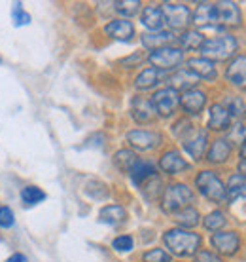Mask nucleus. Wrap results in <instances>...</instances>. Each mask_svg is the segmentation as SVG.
Returning a JSON list of instances; mask_svg holds the SVG:
<instances>
[{"label":"nucleus","mask_w":246,"mask_h":262,"mask_svg":"<svg viewBox=\"0 0 246 262\" xmlns=\"http://www.w3.org/2000/svg\"><path fill=\"white\" fill-rule=\"evenodd\" d=\"M163 243L175 256L186 258V256H193L197 251L201 249L203 237L191 232V230L170 228L163 234Z\"/></svg>","instance_id":"1"},{"label":"nucleus","mask_w":246,"mask_h":262,"mask_svg":"<svg viewBox=\"0 0 246 262\" xmlns=\"http://www.w3.org/2000/svg\"><path fill=\"white\" fill-rule=\"evenodd\" d=\"M239 50V40L235 38L233 34L222 33L214 38H205L203 46L199 48L201 57L214 61H231L237 55Z\"/></svg>","instance_id":"2"},{"label":"nucleus","mask_w":246,"mask_h":262,"mask_svg":"<svg viewBox=\"0 0 246 262\" xmlns=\"http://www.w3.org/2000/svg\"><path fill=\"white\" fill-rule=\"evenodd\" d=\"M195 186L205 200L216 203V205H224L227 203V190L226 183L218 177V173L212 169H203L197 173L195 177Z\"/></svg>","instance_id":"3"},{"label":"nucleus","mask_w":246,"mask_h":262,"mask_svg":"<svg viewBox=\"0 0 246 262\" xmlns=\"http://www.w3.org/2000/svg\"><path fill=\"white\" fill-rule=\"evenodd\" d=\"M195 200L193 190L184 183H173L161 192V209L167 215H175L184 207H189Z\"/></svg>","instance_id":"4"},{"label":"nucleus","mask_w":246,"mask_h":262,"mask_svg":"<svg viewBox=\"0 0 246 262\" xmlns=\"http://www.w3.org/2000/svg\"><path fill=\"white\" fill-rule=\"evenodd\" d=\"M148 63L154 67V69H159V71H163V72L176 71V69L184 63V52H182L180 48H175V46L159 48V50L150 52Z\"/></svg>","instance_id":"5"},{"label":"nucleus","mask_w":246,"mask_h":262,"mask_svg":"<svg viewBox=\"0 0 246 262\" xmlns=\"http://www.w3.org/2000/svg\"><path fill=\"white\" fill-rule=\"evenodd\" d=\"M152 105L156 111L157 118H170L178 106H180V92H176L175 88H161L154 93L152 97Z\"/></svg>","instance_id":"6"},{"label":"nucleus","mask_w":246,"mask_h":262,"mask_svg":"<svg viewBox=\"0 0 246 262\" xmlns=\"http://www.w3.org/2000/svg\"><path fill=\"white\" fill-rule=\"evenodd\" d=\"M161 12L165 23L175 31H186L191 23V12L182 2H165L161 4Z\"/></svg>","instance_id":"7"},{"label":"nucleus","mask_w":246,"mask_h":262,"mask_svg":"<svg viewBox=\"0 0 246 262\" xmlns=\"http://www.w3.org/2000/svg\"><path fill=\"white\" fill-rule=\"evenodd\" d=\"M240 236L235 230H220L210 236V245L224 256H235L240 251Z\"/></svg>","instance_id":"8"},{"label":"nucleus","mask_w":246,"mask_h":262,"mask_svg":"<svg viewBox=\"0 0 246 262\" xmlns=\"http://www.w3.org/2000/svg\"><path fill=\"white\" fill-rule=\"evenodd\" d=\"M218 13V29H239L242 25V10L237 2H214Z\"/></svg>","instance_id":"9"},{"label":"nucleus","mask_w":246,"mask_h":262,"mask_svg":"<svg viewBox=\"0 0 246 262\" xmlns=\"http://www.w3.org/2000/svg\"><path fill=\"white\" fill-rule=\"evenodd\" d=\"M180 141H182V146H184V150L189 154V158H193L195 162L203 160L205 152H207V146H208V133H207V129H199V127H193V129L189 131L186 137H182Z\"/></svg>","instance_id":"10"},{"label":"nucleus","mask_w":246,"mask_h":262,"mask_svg":"<svg viewBox=\"0 0 246 262\" xmlns=\"http://www.w3.org/2000/svg\"><path fill=\"white\" fill-rule=\"evenodd\" d=\"M127 143L135 148V150H154L161 144V133L152 129H131L127 133Z\"/></svg>","instance_id":"11"},{"label":"nucleus","mask_w":246,"mask_h":262,"mask_svg":"<svg viewBox=\"0 0 246 262\" xmlns=\"http://www.w3.org/2000/svg\"><path fill=\"white\" fill-rule=\"evenodd\" d=\"M226 80L229 85H233L240 92H246V55H235L233 59L229 61V65L226 69Z\"/></svg>","instance_id":"12"},{"label":"nucleus","mask_w":246,"mask_h":262,"mask_svg":"<svg viewBox=\"0 0 246 262\" xmlns=\"http://www.w3.org/2000/svg\"><path fill=\"white\" fill-rule=\"evenodd\" d=\"M131 116L136 124H152L156 122L157 114L154 111V105H152V99H146L142 95H136L131 101Z\"/></svg>","instance_id":"13"},{"label":"nucleus","mask_w":246,"mask_h":262,"mask_svg":"<svg viewBox=\"0 0 246 262\" xmlns=\"http://www.w3.org/2000/svg\"><path fill=\"white\" fill-rule=\"evenodd\" d=\"M207 93L201 92V90H188V92H184L180 95V106L184 108V112L188 114V116H199L203 111H205V106H207Z\"/></svg>","instance_id":"14"},{"label":"nucleus","mask_w":246,"mask_h":262,"mask_svg":"<svg viewBox=\"0 0 246 262\" xmlns=\"http://www.w3.org/2000/svg\"><path fill=\"white\" fill-rule=\"evenodd\" d=\"M159 169L165 175H180V173L189 169V164L186 162V158L182 156L180 152L173 148V150H167L161 154V158H159Z\"/></svg>","instance_id":"15"},{"label":"nucleus","mask_w":246,"mask_h":262,"mask_svg":"<svg viewBox=\"0 0 246 262\" xmlns=\"http://www.w3.org/2000/svg\"><path fill=\"white\" fill-rule=\"evenodd\" d=\"M231 152H233V144L227 141V137H218L207 148V156L205 158H207L208 164L222 165L231 158Z\"/></svg>","instance_id":"16"},{"label":"nucleus","mask_w":246,"mask_h":262,"mask_svg":"<svg viewBox=\"0 0 246 262\" xmlns=\"http://www.w3.org/2000/svg\"><path fill=\"white\" fill-rule=\"evenodd\" d=\"M193 76H197L199 80H205V82H214L218 78V69L210 59H205V57H191L188 59V67H186Z\"/></svg>","instance_id":"17"},{"label":"nucleus","mask_w":246,"mask_h":262,"mask_svg":"<svg viewBox=\"0 0 246 262\" xmlns=\"http://www.w3.org/2000/svg\"><path fill=\"white\" fill-rule=\"evenodd\" d=\"M231 116L229 112L226 111V106L222 103H214L208 108V122H207V129L208 131H227L231 127Z\"/></svg>","instance_id":"18"},{"label":"nucleus","mask_w":246,"mask_h":262,"mask_svg":"<svg viewBox=\"0 0 246 262\" xmlns=\"http://www.w3.org/2000/svg\"><path fill=\"white\" fill-rule=\"evenodd\" d=\"M191 23L201 29L207 27H218V13H216V4L212 2H201L197 4L195 12L191 13Z\"/></svg>","instance_id":"19"},{"label":"nucleus","mask_w":246,"mask_h":262,"mask_svg":"<svg viewBox=\"0 0 246 262\" xmlns=\"http://www.w3.org/2000/svg\"><path fill=\"white\" fill-rule=\"evenodd\" d=\"M104 33L119 42H131L135 36V25L129 19H112L110 23H106Z\"/></svg>","instance_id":"20"},{"label":"nucleus","mask_w":246,"mask_h":262,"mask_svg":"<svg viewBox=\"0 0 246 262\" xmlns=\"http://www.w3.org/2000/svg\"><path fill=\"white\" fill-rule=\"evenodd\" d=\"M167 78H168L167 72L150 67V69H144V71L135 78V88L138 92H148V90H154L156 85H159L163 80H167Z\"/></svg>","instance_id":"21"},{"label":"nucleus","mask_w":246,"mask_h":262,"mask_svg":"<svg viewBox=\"0 0 246 262\" xmlns=\"http://www.w3.org/2000/svg\"><path fill=\"white\" fill-rule=\"evenodd\" d=\"M140 42H142V46L150 52H154V50H159V48H165V46H170L173 42H175V34L170 33V31H152V33H144L140 36Z\"/></svg>","instance_id":"22"},{"label":"nucleus","mask_w":246,"mask_h":262,"mask_svg":"<svg viewBox=\"0 0 246 262\" xmlns=\"http://www.w3.org/2000/svg\"><path fill=\"white\" fill-rule=\"evenodd\" d=\"M99 221L103 224H108V226H119L127 221V209L119 203L104 205L103 209L99 211Z\"/></svg>","instance_id":"23"},{"label":"nucleus","mask_w":246,"mask_h":262,"mask_svg":"<svg viewBox=\"0 0 246 262\" xmlns=\"http://www.w3.org/2000/svg\"><path fill=\"white\" fill-rule=\"evenodd\" d=\"M129 177L133 181V184L136 186H142L144 183H148L150 179L157 177V169L156 165L148 162V160H138L135 165H133V169L129 171Z\"/></svg>","instance_id":"24"},{"label":"nucleus","mask_w":246,"mask_h":262,"mask_svg":"<svg viewBox=\"0 0 246 262\" xmlns=\"http://www.w3.org/2000/svg\"><path fill=\"white\" fill-rule=\"evenodd\" d=\"M168 82H170V88H175L176 92H188V90H193L195 85L199 84V78L193 76L188 69H176L175 74L168 76Z\"/></svg>","instance_id":"25"},{"label":"nucleus","mask_w":246,"mask_h":262,"mask_svg":"<svg viewBox=\"0 0 246 262\" xmlns=\"http://www.w3.org/2000/svg\"><path fill=\"white\" fill-rule=\"evenodd\" d=\"M140 21H142V25L146 27V29H150V33H152V31H161L163 25H165L161 6H157V4L146 6L142 10V13H140Z\"/></svg>","instance_id":"26"},{"label":"nucleus","mask_w":246,"mask_h":262,"mask_svg":"<svg viewBox=\"0 0 246 262\" xmlns=\"http://www.w3.org/2000/svg\"><path fill=\"white\" fill-rule=\"evenodd\" d=\"M173 221L178 224V228L191 230L201 223V215H199V211L195 209L193 205H189V207H184V209H180L178 213H175V215H173Z\"/></svg>","instance_id":"27"},{"label":"nucleus","mask_w":246,"mask_h":262,"mask_svg":"<svg viewBox=\"0 0 246 262\" xmlns=\"http://www.w3.org/2000/svg\"><path fill=\"white\" fill-rule=\"evenodd\" d=\"M226 190H227V202L246 200V179L240 173H233L231 177L227 179Z\"/></svg>","instance_id":"28"},{"label":"nucleus","mask_w":246,"mask_h":262,"mask_svg":"<svg viewBox=\"0 0 246 262\" xmlns=\"http://www.w3.org/2000/svg\"><path fill=\"white\" fill-rule=\"evenodd\" d=\"M203 42H205V36L195 29H186L178 36V44H180L182 52L184 50H199L203 46Z\"/></svg>","instance_id":"29"},{"label":"nucleus","mask_w":246,"mask_h":262,"mask_svg":"<svg viewBox=\"0 0 246 262\" xmlns=\"http://www.w3.org/2000/svg\"><path fill=\"white\" fill-rule=\"evenodd\" d=\"M227 224V215L224 213V211L220 209H214L210 211L208 215H205V219H203V226H205V230H208V232H220V230L226 228Z\"/></svg>","instance_id":"30"},{"label":"nucleus","mask_w":246,"mask_h":262,"mask_svg":"<svg viewBox=\"0 0 246 262\" xmlns=\"http://www.w3.org/2000/svg\"><path fill=\"white\" fill-rule=\"evenodd\" d=\"M136 162H138L136 152L129 150V148H121V150H117L116 154H114V164H116L117 169L123 171V173H129Z\"/></svg>","instance_id":"31"},{"label":"nucleus","mask_w":246,"mask_h":262,"mask_svg":"<svg viewBox=\"0 0 246 262\" xmlns=\"http://www.w3.org/2000/svg\"><path fill=\"white\" fill-rule=\"evenodd\" d=\"M45 200V192L34 184H29L21 190V202L25 203L27 207H33V205H38L40 202Z\"/></svg>","instance_id":"32"},{"label":"nucleus","mask_w":246,"mask_h":262,"mask_svg":"<svg viewBox=\"0 0 246 262\" xmlns=\"http://www.w3.org/2000/svg\"><path fill=\"white\" fill-rule=\"evenodd\" d=\"M140 6H142L140 0H119V2H114V10L119 15H123V19L135 17L136 13L140 12Z\"/></svg>","instance_id":"33"},{"label":"nucleus","mask_w":246,"mask_h":262,"mask_svg":"<svg viewBox=\"0 0 246 262\" xmlns=\"http://www.w3.org/2000/svg\"><path fill=\"white\" fill-rule=\"evenodd\" d=\"M222 105L226 106V111L229 112L231 118H240L242 114H246V101L239 95H229Z\"/></svg>","instance_id":"34"},{"label":"nucleus","mask_w":246,"mask_h":262,"mask_svg":"<svg viewBox=\"0 0 246 262\" xmlns=\"http://www.w3.org/2000/svg\"><path fill=\"white\" fill-rule=\"evenodd\" d=\"M133 247H135V239L129 234L114 237V242H112V249L117 253H129V251H133Z\"/></svg>","instance_id":"35"},{"label":"nucleus","mask_w":246,"mask_h":262,"mask_svg":"<svg viewBox=\"0 0 246 262\" xmlns=\"http://www.w3.org/2000/svg\"><path fill=\"white\" fill-rule=\"evenodd\" d=\"M142 260L144 262H173V258H170V255H168L165 249L156 247V249L146 251L142 255Z\"/></svg>","instance_id":"36"},{"label":"nucleus","mask_w":246,"mask_h":262,"mask_svg":"<svg viewBox=\"0 0 246 262\" xmlns=\"http://www.w3.org/2000/svg\"><path fill=\"white\" fill-rule=\"evenodd\" d=\"M12 19H13V25L15 27H21V25H29L31 23V15L23 10L19 2H15L13 4V10H12Z\"/></svg>","instance_id":"37"},{"label":"nucleus","mask_w":246,"mask_h":262,"mask_svg":"<svg viewBox=\"0 0 246 262\" xmlns=\"http://www.w3.org/2000/svg\"><path fill=\"white\" fill-rule=\"evenodd\" d=\"M229 143H239L242 144L246 141V125L244 124H235L229 127Z\"/></svg>","instance_id":"38"},{"label":"nucleus","mask_w":246,"mask_h":262,"mask_svg":"<svg viewBox=\"0 0 246 262\" xmlns=\"http://www.w3.org/2000/svg\"><path fill=\"white\" fill-rule=\"evenodd\" d=\"M195 125L189 122L188 118H182V120H178L175 125H173V135H175L176 139H182V137H186L189 131L193 129Z\"/></svg>","instance_id":"39"},{"label":"nucleus","mask_w":246,"mask_h":262,"mask_svg":"<svg viewBox=\"0 0 246 262\" xmlns=\"http://www.w3.org/2000/svg\"><path fill=\"white\" fill-rule=\"evenodd\" d=\"M193 262H224V258L218 253H214V251L199 249L193 255Z\"/></svg>","instance_id":"40"},{"label":"nucleus","mask_w":246,"mask_h":262,"mask_svg":"<svg viewBox=\"0 0 246 262\" xmlns=\"http://www.w3.org/2000/svg\"><path fill=\"white\" fill-rule=\"evenodd\" d=\"M13 223H15V215L13 211L6 205L0 207V228H12Z\"/></svg>","instance_id":"41"},{"label":"nucleus","mask_w":246,"mask_h":262,"mask_svg":"<svg viewBox=\"0 0 246 262\" xmlns=\"http://www.w3.org/2000/svg\"><path fill=\"white\" fill-rule=\"evenodd\" d=\"M140 61H142V53L136 52L135 55H131L129 59H123V61H121V65H125V67H133V65H138Z\"/></svg>","instance_id":"42"},{"label":"nucleus","mask_w":246,"mask_h":262,"mask_svg":"<svg viewBox=\"0 0 246 262\" xmlns=\"http://www.w3.org/2000/svg\"><path fill=\"white\" fill-rule=\"evenodd\" d=\"M6 262H29V258L23 253H13L12 256H8Z\"/></svg>","instance_id":"43"},{"label":"nucleus","mask_w":246,"mask_h":262,"mask_svg":"<svg viewBox=\"0 0 246 262\" xmlns=\"http://www.w3.org/2000/svg\"><path fill=\"white\" fill-rule=\"evenodd\" d=\"M237 169H239L240 175H242V177L246 179V158H240L239 164H237Z\"/></svg>","instance_id":"44"},{"label":"nucleus","mask_w":246,"mask_h":262,"mask_svg":"<svg viewBox=\"0 0 246 262\" xmlns=\"http://www.w3.org/2000/svg\"><path fill=\"white\" fill-rule=\"evenodd\" d=\"M240 158H246V141L242 144H240Z\"/></svg>","instance_id":"45"}]
</instances>
